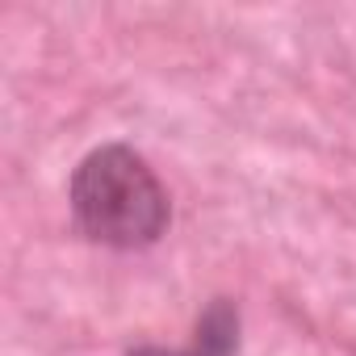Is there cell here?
Returning a JSON list of instances; mask_svg holds the SVG:
<instances>
[{
    "instance_id": "cell-1",
    "label": "cell",
    "mask_w": 356,
    "mask_h": 356,
    "mask_svg": "<svg viewBox=\"0 0 356 356\" xmlns=\"http://www.w3.org/2000/svg\"><path fill=\"white\" fill-rule=\"evenodd\" d=\"M67 197L76 227L101 248L138 252L168 231V189L134 147L109 143L88 151L72 172Z\"/></svg>"
},
{
    "instance_id": "cell-2",
    "label": "cell",
    "mask_w": 356,
    "mask_h": 356,
    "mask_svg": "<svg viewBox=\"0 0 356 356\" xmlns=\"http://www.w3.org/2000/svg\"><path fill=\"white\" fill-rule=\"evenodd\" d=\"M239 348V314L231 302H214L202 323H197V339L189 352H159V348H138L130 356H231Z\"/></svg>"
}]
</instances>
